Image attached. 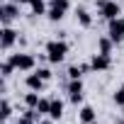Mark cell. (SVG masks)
Instances as JSON below:
<instances>
[{
    "mask_svg": "<svg viewBox=\"0 0 124 124\" xmlns=\"http://www.w3.org/2000/svg\"><path fill=\"white\" fill-rule=\"evenodd\" d=\"M10 61H12V66L20 68V71H32V68H34V58H32L29 54H15Z\"/></svg>",
    "mask_w": 124,
    "mask_h": 124,
    "instance_id": "obj_3",
    "label": "cell"
},
{
    "mask_svg": "<svg viewBox=\"0 0 124 124\" xmlns=\"http://www.w3.org/2000/svg\"><path fill=\"white\" fill-rule=\"evenodd\" d=\"M109 37H112V41H122L124 39V17L109 20Z\"/></svg>",
    "mask_w": 124,
    "mask_h": 124,
    "instance_id": "obj_4",
    "label": "cell"
},
{
    "mask_svg": "<svg viewBox=\"0 0 124 124\" xmlns=\"http://www.w3.org/2000/svg\"><path fill=\"white\" fill-rule=\"evenodd\" d=\"M24 105H27V107H32V109H37V105H39V93H37V90H32L29 95H24Z\"/></svg>",
    "mask_w": 124,
    "mask_h": 124,
    "instance_id": "obj_14",
    "label": "cell"
},
{
    "mask_svg": "<svg viewBox=\"0 0 124 124\" xmlns=\"http://www.w3.org/2000/svg\"><path fill=\"white\" fill-rule=\"evenodd\" d=\"M37 73H39V76H41L44 80H49V78H51V71H49V68H39Z\"/></svg>",
    "mask_w": 124,
    "mask_h": 124,
    "instance_id": "obj_22",
    "label": "cell"
},
{
    "mask_svg": "<svg viewBox=\"0 0 124 124\" xmlns=\"http://www.w3.org/2000/svg\"><path fill=\"white\" fill-rule=\"evenodd\" d=\"M49 109H51V100H39L37 112H39V114H49Z\"/></svg>",
    "mask_w": 124,
    "mask_h": 124,
    "instance_id": "obj_17",
    "label": "cell"
},
{
    "mask_svg": "<svg viewBox=\"0 0 124 124\" xmlns=\"http://www.w3.org/2000/svg\"><path fill=\"white\" fill-rule=\"evenodd\" d=\"M68 76H71V80H78V78L83 76V68H80V66H71V68H68Z\"/></svg>",
    "mask_w": 124,
    "mask_h": 124,
    "instance_id": "obj_19",
    "label": "cell"
},
{
    "mask_svg": "<svg viewBox=\"0 0 124 124\" xmlns=\"http://www.w3.org/2000/svg\"><path fill=\"white\" fill-rule=\"evenodd\" d=\"M51 5H58V8H68V0H51Z\"/></svg>",
    "mask_w": 124,
    "mask_h": 124,
    "instance_id": "obj_23",
    "label": "cell"
},
{
    "mask_svg": "<svg viewBox=\"0 0 124 124\" xmlns=\"http://www.w3.org/2000/svg\"><path fill=\"white\" fill-rule=\"evenodd\" d=\"M37 124H54V119H39Z\"/></svg>",
    "mask_w": 124,
    "mask_h": 124,
    "instance_id": "obj_24",
    "label": "cell"
},
{
    "mask_svg": "<svg viewBox=\"0 0 124 124\" xmlns=\"http://www.w3.org/2000/svg\"><path fill=\"white\" fill-rule=\"evenodd\" d=\"M90 63H93V71H107L112 66V61H109V54H95Z\"/></svg>",
    "mask_w": 124,
    "mask_h": 124,
    "instance_id": "obj_6",
    "label": "cell"
},
{
    "mask_svg": "<svg viewBox=\"0 0 124 124\" xmlns=\"http://www.w3.org/2000/svg\"><path fill=\"white\" fill-rule=\"evenodd\" d=\"M68 95H71V102H83V83H80V78L78 80H71V85H68Z\"/></svg>",
    "mask_w": 124,
    "mask_h": 124,
    "instance_id": "obj_7",
    "label": "cell"
},
{
    "mask_svg": "<svg viewBox=\"0 0 124 124\" xmlns=\"http://www.w3.org/2000/svg\"><path fill=\"white\" fill-rule=\"evenodd\" d=\"M0 71H3V76H5V78H8V76H12V71H15L12 61H5V63H3V68H0Z\"/></svg>",
    "mask_w": 124,
    "mask_h": 124,
    "instance_id": "obj_20",
    "label": "cell"
},
{
    "mask_svg": "<svg viewBox=\"0 0 124 124\" xmlns=\"http://www.w3.org/2000/svg\"><path fill=\"white\" fill-rule=\"evenodd\" d=\"M76 15H78V22H80L83 27H90V24H93V17H90L83 8H78V12H76Z\"/></svg>",
    "mask_w": 124,
    "mask_h": 124,
    "instance_id": "obj_15",
    "label": "cell"
},
{
    "mask_svg": "<svg viewBox=\"0 0 124 124\" xmlns=\"http://www.w3.org/2000/svg\"><path fill=\"white\" fill-rule=\"evenodd\" d=\"M63 15H66V10H63V8H58V5H51V10H49V20H51V22H58Z\"/></svg>",
    "mask_w": 124,
    "mask_h": 124,
    "instance_id": "obj_12",
    "label": "cell"
},
{
    "mask_svg": "<svg viewBox=\"0 0 124 124\" xmlns=\"http://www.w3.org/2000/svg\"><path fill=\"white\" fill-rule=\"evenodd\" d=\"M97 8H100V15L105 20H114L119 17V5L112 3V0H97Z\"/></svg>",
    "mask_w": 124,
    "mask_h": 124,
    "instance_id": "obj_2",
    "label": "cell"
},
{
    "mask_svg": "<svg viewBox=\"0 0 124 124\" xmlns=\"http://www.w3.org/2000/svg\"><path fill=\"white\" fill-rule=\"evenodd\" d=\"M66 54H68V44L66 41H49L46 44V58L51 61V63H61V61L66 58Z\"/></svg>",
    "mask_w": 124,
    "mask_h": 124,
    "instance_id": "obj_1",
    "label": "cell"
},
{
    "mask_svg": "<svg viewBox=\"0 0 124 124\" xmlns=\"http://www.w3.org/2000/svg\"><path fill=\"white\" fill-rule=\"evenodd\" d=\"M41 85H44V78L39 76V73H32V76H27V88L29 90H41Z\"/></svg>",
    "mask_w": 124,
    "mask_h": 124,
    "instance_id": "obj_9",
    "label": "cell"
},
{
    "mask_svg": "<svg viewBox=\"0 0 124 124\" xmlns=\"http://www.w3.org/2000/svg\"><path fill=\"white\" fill-rule=\"evenodd\" d=\"M114 102H117V105H124V85L114 93Z\"/></svg>",
    "mask_w": 124,
    "mask_h": 124,
    "instance_id": "obj_21",
    "label": "cell"
},
{
    "mask_svg": "<svg viewBox=\"0 0 124 124\" xmlns=\"http://www.w3.org/2000/svg\"><path fill=\"white\" fill-rule=\"evenodd\" d=\"M20 15V5L17 3H5L3 8H0V17H3V24L8 27V22L12 20V17H17Z\"/></svg>",
    "mask_w": 124,
    "mask_h": 124,
    "instance_id": "obj_5",
    "label": "cell"
},
{
    "mask_svg": "<svg viewBox=\"0 0 124 124\" xmlns=\"http://www.w3.org/2000/svg\"><path fill=\"white\" fill-rule=\"evenodd\" d=\"M112 44H114V41H112V37H102V39L97 41L100 54H109V51H112Z\"/></svg>",
    "mask_w": 124,
    "mask_h": 124,
    "instance_id": "obj_13",
    "label": "cell"
},
{
    "mask_svg": "<svg viewBox=\"0 0 124 124\" xmlns=\"http://www.w3.org/2000/svg\"><path fill=\"white\" fill-rule=\"evenodd\" d=\"M80 122L83 124H95V109L93 107H83L80 109Z\"/></svg>",
    "mask_w": 124,
    "mask_h": 124,
    "instance_id": "obj_11",
    "label": "cell"
},
{
    "mask_svg": "<svg viewBox=\"0 0 124 124\" xmlns=\"http://www.w3.org/2000/svg\"><path fill=\"white\" fill-rule=\"evenodd\" d=\"M0 109H3V112H0V114H3V119H10V114H12V107H10V102H8V100H3Z\"/></svg>",
    "mask_w": 124,
    "mask_h": 124,
    "instance_id": "obj_18",
    "label": "cell"
},
{
    "mask_svg": "<svg viewBox=\"0 0 124 124\" xmlns=\"http://www.w3.org/2000/svg\"><path fill=\"white\" fill-rule=\"evenodd\" d=\"M61 114H63V102H61V100H51V109H49V117L56 122V119H61Z\"/></svg>",
    "mask_w": 124,
    "mask_h": 124,
    "instance_id": "obj_10",
    "label": "cell"
},
{
    "mask_svg": "<svg viewBox=\"0 0 124 124\" xmlns=\"http://www.w3.org/2000/svg\"><path fill=\"white\" fill-rule=\"evenodd\" d=\"M29 8H32V12H34V15H44V12H46L44 0H32V3H29Z\"/></svg>",
    "mask_w": 124,
    "mask_h": 124,
    "instance_id": "obj_16",
    "label": "cell"
},
{
    "mask_svg": "<svg viewBox=\"0 0 124 124\" xmlns=\"http://www.w3.org/2000/svg\"><path fill=\"white\" fill-rule=\"evenodd\" d=\"M15 41H17V32L10 29V27H3V41H0V44H3V49H10Z\"/></svg>",
    "mask_w": 124,
    "mask_h": 124,
    "instance_id": "obj_8",
    "label": "cell"
},
{
    "mask_svg": "<svg viewBox=\"0 0 124 124\" xmlns=\"http://www.w3.org/2000/svg\"><path fill=\"white\" fill-rule=\"evenodd\" d=\"M15 3H17V5H29L32 0H15Z\"/></svg>",
    "mask_w": 124,
    "mask_h": 124,
    "instance_id": "obj_25",
    "label": "cell"
}]
</instances>
